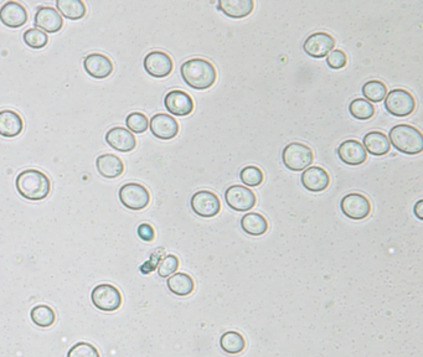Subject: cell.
<instances>
[{"mask_svg":"<svg viewBox=\"0 0 423 357\" xmlns=\"http://www.w3.org/2000/svg\"><path fill=\"white\" fill-rule=\"evenodd\" d=\"M24 122L20 115L12 109L0 110V135L14 138L23 132Z\"/></svg>","mask_w":423,"mask_h":357,"instance_id":"7402d4cb","label":"cell"},{"mask_svg":"<svg viewBox=\"0 0 423 357\" xmlns=\"http://www.w3.org/2000/svg\"><path fill=\"white\" fill-rule=\"evenodd\" d=\"M97 171L106 179H115L124 171V164L115 154H102L96 159Z\"/></svg>","mask_w":423,"mask_h":357,"instance_id":"44dd1931","label":"cell"},{"mask_svg":"<svg viewBox=\"0 0 423 357\" xmlns=\"http://www.w3.org/2000/svg\"><path fill=\"white\" fill-rule=\"evenodd\" d=\"M422 200L418 201L416 206H415V209H413V212H415V215H416V218H417L418 220H423L422 213H421V211H422Z\"/></svg>","mask_w":423,"mask_h":357,"instance_id":"f35d334b","label":"cell"},{"mask_svg":"<svg viewBox=\"0 0 423 357\" xmlns=\"http://www.w3.org/2000/svg\"><path fill=\"white\" fill-rule=\"evenodd\" d=\"M164 106L171 115L178 117L189 115L194 110V101L187 92L173 90L168 92L164 98Z\"/></svg>","mask_w":423,"mask_h":357,"instance_id":"9a60e30c","label":"cell"},{"mask_svg":"<svg viewBox=\"0 0 423 357\" xmlns=\"http://www.w3.org/2000/svg\"><path fill=\"white\" fill-rule=\"evenodd\" d=\"M66 357H101L100 352L95 346L90 342L81 341L77 342L68 350Z\"/></svg>","mask_w":423,"mask_h":357,"instance_id":"e575fe53","label":"cell"},{"mask_svg":"<svg viewBox=\"0 0 423 357\" xmlns=\"http://www.w3.org/2000/svg\"><path fill=\"white\" fill-rule=\"evenodd\" d=\"M349 113L359 121H368L375 115V107L364 98H357L349 104Z\"/></svg>","mask_w":423,"mask_h":357,"instance_id":"4dcf8cb0","label":"cell"},{"mask_svg":"<svg viewBox=\"0 0 423 357\" xmlns=\"http://www.w3.org/2000/svg\"><path fill=\"white\" fill-rule=\"evenodd\" d=\"M126 126L131 133H144L149 128V119L140 112H132L126 118Z\"/></svg>","mask_w":423,"mask_h":357,"instance_id":"1f68e13d","label":"cell"},{"mask_svg":"<svg viewBox=\"0 0 423 357\" xmlns=\"http://www.w3.org/2000/svg\"><path fill=\"white\" fill-rule=\"evenodd\" d=\"M106 143L117 152H132L137 146L133 133L123 127H113L106 133Z\"/></svg>","mask_w":423,"mask_h":357,"instance_id":"e0dca14e","label":"cell"},{"mask_svg":"<svg viewBox=\"0 0 423 357\" xmlns=\"http://www.w3.org/2000/svg\"><path fill=\"white\" fill-rule=\"evenodd\" d=\"M334 46H335V40L330 34L314 32L307 37L303 45V50L310 57L323 59L334 50Z\"/></svg>","mask_w":423,"mask_h":357,"instance_id":"7c38bea8","label":"cell"},{"mask_svg":"<svg viewBox=\"0 0 423 357\" xmlns=\"http://www.w3.org/2000/svg\"><path fill=\"white\" fill-rule=\"evenodd\" d=\"M31 321L39 327H53L56 320V314H55L54 309L50 308L48 305H37L31 309L30 311Z\"/></svg>","mask_w":423,"mask_h":357,"instance_id":"f1b7e54d","label":"cell"},{"mask_svg":"<svg viewBox=\"0 0 423 357\" xmlns=\"http://www.w3.org/2000/svg\"><path fill=\"white\" fill-rule=\"evenodd\" d=\"M143 66H144L145 73L151 75V77L164 79L171 73L174 68V64H173L171 57L167 52L151 51L145 56Z\"/></svg>","mask_w":423,"mask_h":357,"instance_id":"8fae6325","label":"cell"},{"mask_svg":"<svg viewBox=\"0 0 423 357\" xmlns=\"http://www.w3.org/2000/svg\"><path fill=\"white\" fill-rule=\"evenodd\" d=\"M241 229L250 236H262L268 231V221L257 212H250L241 218Z\"/></svg>","mask_w":423,"mask_h":357,"instance_id":"484cf974","label":"cell"},{"mask_svg":"<svg viewBox=\"0 0 423 357\" xmlns=\"http://www.w3.org/2000/svg\"><path fill=\"white\" fill-rule=\"evenodd\" d=\"M167 285L168 289L178 297L190 296L195 289V282L187 273H174L167 279Z\"/></svg>","mask_w":423,"mask_h":357,"instance_id":"cb8c5ba5","label":"cell"},{"mask_svg":"<svg viewBox=\"0 0 423 357\" xmlns=\"http://www.w3.org/2000/svg\"><path fill=\"white\" fill-rule=\"evenodd\" d=\"M218 8L229 18L242 19L252 12L254 3L252 0H220Z\"/></svg>","mask_w":423,"mask_h":357,"instance_id":"603a6c76","label":"cell"},{"mask_svg":"<svg viewBox=\"0 0 423 357\" xmlns=\"http://www.w3.org/2000/svg\"><path fill=\"white\" fill-rule=\"evenodd\" d=\"M180 75L189 87L199 91L210 88L218 77L212 62L199 57L185 61L180 67Z\"/></svg>","mask_w":423,"mask_h":357,"instance_id":"6da1fadb","label":"cell"},{"mask_svg":"<svg viewBox=\"0 0 423 357\" xmlns=\"http://www.w3.org/2000/svg\"><path fill=\"white\" fill-rule=\"evenodd\" d=\"M364 148L371 155L381 157L390 152L391 146L388 138L382 132H370L364 137Z\"/></svg>","mask_w":423,"mask_h":357,"instance_id":"d4e9b609","label":"cell"},{"mask_svg":"<svg viewBox=\"0 0 423 357\" xmlns=\"http://www.w3.org/2000/svg\"><path fill=\"white\" fill-rule=\"evenodd\" d=\"M301 182L304 189H307L310 193H321L329 186L330 176L327 170L321 166H310L303 171Z\"/></svg>","mask_w":423,"mask_h":357,"instance_id":"ffe728a7","label":"cell"},{"mask_svg":"<svg viewBox=\"0 0 423 357\" xmlns=\"http://www.w3.org/2000/svg\"><path fill=\"white\" fill-rule=\"evenodd\" d=\"M34 24L39 30L55 34L64 26V19L53 6H40L35 12Z\"/></svg>","mask_w":423,"mask_h":357,"instance_id":"5bb4252c","label":"cell"},{"mask_svg":"<svg viewBox=\"0 0 423 357\" xmlns=\"http://www.w3.org/2000/svg\"><path fill=\"white\" fill-rule=\"evenodd\" d=\"M338 157L346 165L357 166L366 162L368 154L359 140L348 139L339 146Z\"/></svg>","mask_w":423,"mask_h":357,"instance_id":"ac0fdd59","label":"cell"},{"mask_svg":"<svg viewBox=\"0 0 423 357\" xmlns=\"http://www.w3.org/2000/svg\"><path fill=\"white\" fill-rule=\"evenodd\" d=\"M361 92L366 101H369L370 103H379L386 97L387 87L381 81L370 79L366 84H364Z\"/></svg>","mask_w":423,"mask_h":357,"instance_id":"f546056e","label":"cell"},{"mask_svg":"<svg viewBox=\"0 0 423 357\" xmlns=\"http://www.w3.org/2000/svg\"><path fill=\"white\" fill-rule=\"evenodd\" d=\"M56 8L68 20H79L86 15V6L82 0H56Z\"/></svg>","mask_w":423,"mask_h":357,"instance_id":"4316f807","label":"cell"},{"mask_svg":"<svg viewBox=\"0 0 423 357\" xmlns=\"http://www.w3.org/2000/svg\"><path fill=\"white\" fill-rule=\"evenodd\" d=\"M179 268V258L174 255H168L164 257L160 264L158 266V274L162 278H169Z\"/></svg>","mask_w":423,"mask_h":357,"instance_id":"d590c367","label":"cell"},{"mask_svg":"<svg viewBox=\"0 0 423 357\" xmlns=\"http://www.w3.org/2000/svg\"><path fill=\"white\" fill-rule=\"evenodd\" d=\"M225 201L235 211H250L256 205V195L251 189L242 185H232L225 191Z\"/></svg>","mask_w":423,"mask_h":357,"instance_id":"30bf717a","label":"cell"},{"mask_svg":"<svg viewBox=\"0 0 423 357\" xmlns=\"http://www.w3.org/2000/svg\"><path fill=\"white\" fill-rule=\"evenodd\" d=\"M149 128L151 134L158 139H173L179 133V123L176 122V118L165 113L153 115L149 122Z\"/></svg>","mask_w":423,"mask_h":357,"instance_id":"4fadbf2b","label":"cell"},{"mask_svg":"<svg viewBox=\"0 0 423 357\" xmlns=\"http://www.w3.org/2000/svg\"><path fill=\"white\" fill-rule=\"evenodd\" d=\"M15 188L21 197L29 201H41L51 191V182L43 171L26 169L15 179Z\"/></svg>","mask_w":423,"mask_h":357,"instance_id":"7a4b0ae2","label":"cell"},{"mask_svg":"<svg viewBox=\"0 0 423 357\" xmlns=\"http://www.w3.org/2000/svg\"><path fill=\"white\" fill-rule=\"evenodd\" d=\"M138 236L145 242H151L156 237V231L151 227V224H142L138 226Z\"/></svg>","mask_w":423,"mask_h":357,"instance_id":"74e56055","label":"cell"},{"mask_svg":"<svg viewBox=\"0 0 423 357\" xmlns=\"http://www.w3.org/2000/svg\"><path fill=\"white\" fill-rule=\"evenodd\" d=\"M0 21L8 28L18 29L26 24L28 12L18 1H6L0 8Z\"/></svg>","mask_w":423,"mask_h":357,"instance_id":"2e32d148","label":"cell"},{"mask_svg":"<svg viewBox=\"0 0 423 357\" xmlns=\"http://www.w3.org/2000/svg\"><path fill=\"white\" fill-rule=\"evenodd\" d=\"M340 210L346 218L354 220V221H360L369 216L371 212V204H370L369 199L363 194L352 193V194L345 195L341 199Z\"/></svg>","mask_w":423,"mask_h":357,"instance_id":"ba28073f","label":"cell"},{"mask_svg":"<svg viewBox=\"0 0 423 357\" xmlns=\"http://www.w3.org/2000/svg\"><path fill=\"white\" fill-rule=\"evenodd\" d=\"M220 346L226 354L237 355L241 354L246 347V340L237 331H227L220 339Z\"/></svg>","mask_w":423,"mask_h":357,"instance_id":"83f0119b","label":"cell"},{"mask_svg":"<svg viewBox=\"0 0 423 357\" xmlns=\"http://www.w3.org/2000/svg\"><path fill=\"white\" fill-rule=\"evenodd\" d=\"M240 179L245 185L254 188V186H260L261 184L263 182L265 176H263V173L260 168H257L254 165H248L241 170Z\"/></svg>","mask_w":423,"mask_h":357,"instance_id":"836d02e7","label":"cell"},{"mask_svg":"<svg viewBox=\"0 0 423 357\" xmlns=\"http://www.w3.org/2000/svg\"><path fill=\"white\" fill-rule=\"evenodd\" d=\"M122 205L132 211H140L149 205L151 194L148 189L138 182L124 184L118 191Z\"/></svg>","mask_w":423,"mask_h":357,"instance_id":"5b68a950","label":"cell"},{"mask_svg":"<svg viewBox=\"0 0 423 357\" xmlns=\"http://www.w3.org/2000/svg\"><path fill=\"white\" fill-rule=\"evenodd\" d=\"M313 151L303 143H290L282 152V162L287 169L292 171H302L313 163Z\"/></svg>","mask_w":423,"mask_h":357,"instance_id":"277c9868","label":"cell"},{"mask_svg":"<svg viewBox=\"0 0 423 357\" xmlns=\"http://www.w3.org/2000/svg\"><path fill=\"white\" fill-rule=\"evenodd\" d=\"M388 142L396 151L407 155H417L423 151L422 133L410 124H397L391 128Z\"/></svg>","mask_w":423,"mask_h":357,"instance_id":"3957f363","label":"cell"},{"mask_svg":"<svg viewBox=\"0 0 423 357\" xmlns=\"http://www.w3.org/2000/svg\"><path fill=\"white\" fill-rule=\"evenodd\" d=\"M23 39H24V43L34 50L43 49L48 43L46 32L39 30V29H31V28L25 31Z\"/></svg>","mask_w":423,"mask_h":357,"instance_id":"d6a6232c","label":"cell"},{"mask_svg":"<svg viewBox=\"0 0 423 357\" xmlns=\"http://www.w3.org/2000/svg\"><path fill=\"white\" fill-rule=\"evenodd\" d=\"M91 302L98 310L112 313L121 308L123 299L121 291H118V288H115V285L103 283L93 288Z\"/></svg>","mask_w":423,"mask_h":357,"instance_id":"8992f818","label":"cell"},{"mask_svg":"<svg viewBox=\"0 0 423 357\" xmlns=\"http://www.w3.org/2000/svg\"><path fill=\"white\" fill-rule=\"evenodd\" d=\"M385 108L395 117H407L416 108V101L410 92L396 88L386 95Z\"/></svg>","mask_w":423,"mask_h":357,"instance_id":"52a82bcc","label":"cell"},{"mask_svg":"<svg viewBox=\"0 0 423 357\" xmlns=\"http://www.w3.org/2000/svg\"><path fill=\"white\" fill-rule=\"evenodd\" d=\"M348 64V57L341 50H332L327 56V65L332 70L344 68Z\"/></svg>","mask_w":423,"mask_h":357,"instance_id":"8d00e7d4","label":"cell"},{"mask_svg":"<svg viewBox=\"0 0 423 357\" xmlns=\"http://www.w3.org/2000/svg\"><path fill=\"white\" fill-rule=\"evenodd\" d=\"M190 205L193 211L203 218H215L221 210V202L216 195L207 191L201 190L191 196Z\"/></svg>","mask_w":423,"mask_h":357,"instance_id":"9c48e42d","label":"cell"},{"mask_svg":"<svg viewBox=\"0 0 423 357\" xmlns=\"http://www.w3.org/2000/svg\"><path fill=\"white\" fill-rule=\"evenodd\" d=\"M84 68L93 79H107L113 73V64L106 55L95 52L86 56Z\"/></svg>","mask_w":423,"mask_h":357,"instance_id":"d6986e66","label":"cell"}]
</instances>
